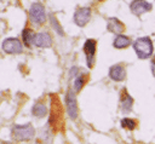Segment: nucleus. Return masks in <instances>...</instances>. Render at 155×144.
<instances>
[{
  "label": "nucleus",
  "instance_id": "f257e3e1",
  "mask_svg": "<svg viewBox=\"0 0 155 144\" xmlns=\"http://www.w3.org/2000/svg\"><path fill=\"white\" fill-rule=\"evenodd\" d=\"M133 48L139 58L145 59V58L150 57L153 53V42L149 38L143 36V38L137 39L133 42Z\"/></svg>",
  "mask_w": 155,
  "mask_h": 144
},
{
  "label": "nucleus",
  "instance_id": "f03ea898",
  "mask_svg": "<svg viewBox=\"0 0 155 144\" xmlns=\"http://www.w3.org/2000/svg\"><path fill=\"white\" fill-rule=\"evenodd\" d=\"M12 136L16 140H29V139L34 138L35 129L30 123L16 125L12 128Z\"/></svg>",
  "mask_w": 155,
  "mask_h": 144
},
{
  "label": "nucleus",
  "instance_id": "7ed1b4c3",
  "mask_svg": "<svg viewBox=\"0 0 155 144\" xmlns=\"http://www.w3.org/2000/svg\"><path fill=\"white\" fill-rule=\"evenodd\" d=\"M29 17L33 23L42 24L46 21V13H45L44 6L39 2H34L29 8Z\"/></svg>",
  "mask_w": 155,
  "mask_h": 144
},
{
  "label": "nucleus",
  "instance_id": "20e7f679",
  "mask_svg": "<svg viewBox=\"0 0 155 144\" xmlns=\"http://www.w3.org/2000/svg\"><path fill=\"white\" fill-rule=\"evenodd\" d=\"M65 104H67V111L68 115L71 120H75L78 117V102H76V96L73 90H68L65 94Z\"/></svg>",
  "mask_w": 155,
  "mask_h": 144
},
{
  "label": "nucleus",
  "instance_id": "39448f33",
  "mask_svg": "<svg viewBox=\"0 0 155 144\" xmlns=\"http://www.w3.org/2000/svg\"><path fill=\"white\" fill-rule=\"evenodd\" d=\"M22 44L16 38H8L2 42V50L6 53H21L22 52Z\"/></svg>",
  "mask_w": 155,
  "mask_h": 144
},
{
  "label": "nucleus",
  "instance_id": "423d86ee",
  "mask_svg": "<svg viewBox=\"0 0 155 144\" xmlns=\"http://www.w3.org/2000/svg\"><path fill=\"white\" fill-rule=\"evenodd\" d=\"M84 52L86 54V62L88 68H92L94 63V54H96V41L93 39H87L84 45Z\"/></svg>",
  "mask_w": 155,
  "mask_h": 144
},
{
  "label": "nucleus",
  "instance_id": "0eeeda50",
  "mask_svg": "<svg viewBox=\"0 0 155 144\" xmlns=\"http://www.w3.org/2000/svg\"><path fill=\"white\" fill-rule=\"evenodd\" d=\"M90 17H91V10H90V7H80L74 13V22L79 27H84L90 21Z\"/></svg>",
  "mask_w": 155,
  "mask_h": 144
},
{
  "label": "nucleus",
  "instance_id": "6e6552de",
  "mask_svg": "<svg viewBox=\"0 0 155 144\" xmlns=\"http://www.w3.org/2000/svg\"><path fill=\"white\" fill-rule=\"evenodd\" d=\"M51 44H52V39H51L50 34L46 31L34 34V36H33V45H35L38 47H50Z\"/></svg>",
  "mask_w": 155,
  "mask_h": 144
},
{
  "label": "nucleus",
  "instance_id": "1a4fd4ad",
  "mask_svg": "<svg viewBox=\"0 0 155 144\" xmlns=\"http://www.w3.org/2000/svg\"><path fill=\"white\" fill-rule=\"evenodd\" d=\"M149 10H151V4L145 0H133L131 2V11L137 16H139Z\"/></svg>",
  "mask_w": 155,
  "mask_h": 144
},
{
  "label": "nucleus",
  "instance_id": "9d476101",
  "mask_svg": "<svg viewBox=\"0 0 155 144\" xmlns=\"http://www.w3.org/2000/svg\"><path fill=\"white\" fill-rule=\"evenodd\" d=\"M109 76L114 81H122L126 77V70L121 64H115L109 70Z\"/></svg>",
  "mask_w": 155,
  "mask_h": 144
},
{
  "label": "nucleus",
  "instance_id": "9b49d317",
  "mask_svg": "<svg viewBox=\"0 0 155 144\" xmlns=\"http://www.w3.org/2000/svg\"><path fill=\"white\" fill-rule=\"evenodd\" d=\"M107 28L111 33H121V31H124V24L117 18H114V17H111V18L108 19Z\"/></svg>",
  "mask_w": 155,
  "mask_h": 144
},
{
  "label": "nucleus",
  "instance_id": "f8f14e48",
  "mask_svg": "<svg viewBox=\"0 0 155 144\" xmlns=\"http://www.w3.org/2000/svg\"><path fill=\"white\" fill-rule=\"evenodd\" d=\"M132 105H133V99L130 94L125 93L121 97V109L124 113H130L132 110Z\"/></svg>",
  "mask_w": 155,
  "mask_h": 144
},
{
  "label": "nucleus",
  "instance_id": "ddd939ff",
  "mask_svg": "<svg viewBox=\"0 0 155 144\" xmlns=\"http://www.w3.org/2000/svg\"><path fill=\"white\" fill-rule=\"evenodd\" d=\"M114 47L116 48H125L130 45V39L125 35H117L115 39H114V42H113Z\"/></svg>",
  "mask_w": 155,
  "mask_h": 144
},
{
  "label": "nucleus",
  "instance_id": "4468645a",
  "mask_svg": "<svg viewBox=\"0 0 155 144\" xmlns=\"http://www.w3.org/2000/svg\"><path fill=\"white\" fill-rule=\"evenodd\" d=\"M31 113H33V115H35L36 117H44V116L47 114V108H46L45 104H42V103H36V104L33 106Z\"/></svg>",
  "mask_w": 155,
  "mask_h": 144
},
{
  "label": "nucleus",
  "instance_id": "2eb2a0df",
  "mask_svg": "<svg viewBox=\"0 0 155 144\" xmlns=\"http://www.w3.org/2000/svg\"><path fill=\"white\" fill-rule=\"evenodd\" d=\"M33 36H34V34H33L31 29H29V28H25L23 30V33H22L23 41H24V44L27 46H30V44H33Z\"/></svg>",
  "mask_w": 155,
  "mask_h": 144
},
{
  "label": "nucleus",
  "instance_id": "dca6fc26",
  "mask_svg": "<svg viewBox=\"0 0 155 144\" xmlns=\"http://www.w3.org/2000/svg\"><path fill=\"white\" fill-rule=\"evenodd\" d=\"M121 126H122L124 128H127V129L132 131V129H134V128H136L137 122H136L133 119H130V117H124V119L121 120Z\"/></svg>",
  "mask_w": 155,
  "mask_h": 144
},
{
  "label": "nucleus",
  "instance_id": "f3484780",
  "mask_svg": "<svg viewBox=\"0 0 155 144\" xmlns=\"http://www.w3.org/2000/svg\"><path fill=\"white\" fill-rule=\"evenodd\" d=\"M85 81H86L85 75H78V76L75 77V81H74V90H75L76 92H79V91L82 88Z\"/></svg>",
  "mask_w": 155,
  "mask_h": 144
},
{
  "label": "nucleus",
  "instance_id": "a211bd4d",
  "mask_svg": "<svg viewBox=\"0 0 155 144\" xmlns=\"http://www.w3.org/2000/svg\"><path fill=\"white\" fill-rule=\"evenodd\" d=\"M50 21H51V24H52V27L54 28V30H56L59 35H63V30H62L61 25L58 24V22H57V19H56V17H54L53 15H50Z\"/></svg>",
  "mask_w": 155,
  "mask_h": 144
},
{
  "label": "nucleus",
  "instance_id": "6ab92c4d",
  "mask_svg": "<svg viewBox=\"0 0 155 144\" xmlns=\"http://www.w3.org/2000/svg\"><path fill=\"white\" fill-rule=\"evenodd\" d=\"M151 73H153V75H154V77H155V58H153L151 59Z\"/></svg>",
  "mask_w": 155,
  "mask_h": 144
},
{
  "label": "nucleus",
  "instance_id": "aec40b11",
  "mask_svg": "<svg viewBox=\"0 0 155 144\" xmlns=\"http://www.w3.org/2000/svg\"><path fill=\"white\" fill-rule=\"evenodd\" d=\"M1 144H11V143H8V142H2Z\"/></svg>",
  "mask_w": 155,
  "mask_h": 144
},
{
  "label": "nucleus",
  "instance_id": "412c9836",
  "mask_svg": "<svg viewBox=\"0 0 155 144\" xmlns=\"http://www.w3.org/2000/svg\"><path fill=\"white\" fill-rule=\"evenodd\" d=\"M36 144H42V143H39V142H38V143H36Z\"/></svg>",
  "mask_w": 155,
  "mask_h": 144
}]
</instances>
